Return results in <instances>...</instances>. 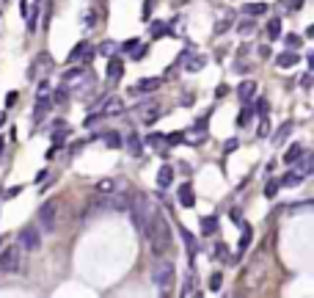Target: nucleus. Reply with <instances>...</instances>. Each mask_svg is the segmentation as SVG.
Masks as SVG:
<instances>
[{"label":"nucleus","instance_id":"c03bdc74","mask_svg":"<svg viewBox=\"0 0 314 298\" xmlns=\"http://www.w3.org/2000/svg\"><path fill=\"white\" fill-rule=\"evenodd\" d=\"M268 133H270V121H268V116H262V125H259V135L265 138Z\"/></svg>","mask_w":314,"mask_h":298},{"label":"nucleus","instance_id":"72a5a7b5","mask_svg":"<svg viewBox=\"0 0 314 298\" xmlns=\"http://www.w3.org/2000/svg\"><path fill=\"white\" fill-rule=\"evenodd\" d=\"M111 191H116V182L113 180H102L97 185V193H111Z\"/></svg>","mask_w":314,"mask_h":298},{"label":"nucleus","instance_id":"f704fd0d","mask_svg":"<svg viewBox=\"0 0 314 298\" xmlns=\"http://www.w3.org/2000/svg\"><path fill=\"white\" fill-rule=\"evenodd\" d=\"M276 193H278V182L270 180L268 185H265V196H268V199H276Z\"/></svg>","mask_w":314,"mask_h":298},{"label":"nucleus","instance_id":"49530a36","mask_svg":"<svg viewBox=\"0 0 314 298\" xmlns=\"http://www.w3.org/2000/svg\"><path fill=\"white\" fill-rule=\"evenodd\" d=\"M66 97H69V94H66V89H58L56 94H53V100H56V103H66Z\"/></svg>","mask_w":314,"mask_h":298},{"label":"nucleus","instance_id":"a19ab883","mask_svg":"<svg viewBox=\"0 0 314 298\" xmlns=\"http://www.w3.org/2000/svg\"><path fill=\"white\" fill-rule=\"evenodd\" d=\"M105 144L111 146V149H113V146H121V138H119V135H116V133H111V135H108V138H105Z\"/></svg>","mask_w":314,"mask_h":298},{"label":"nucleus","instance_id":"f3484780","mask_svg":"<svg viewBox=\"0 0 314 298\" xmlns=\"http://www.w3.org/2000/svg\"><path fill=\"white\" fill-rule=\"evenodd\" d=\"M121 74H124V64H121V58H111V64H108V78L119 80Z\"/></svg>","mask_w":314,"mask_h":298},{"label":"nucleus","instance_id":"09e8293b","mask_svg":"<svg viewBox=\"0 0 314 298\" xmlns=\"http://www.w3.org/2000/svg\"><path fill=\"white\" fill-rule=\"evenodd\" d=\"M39 97H50V83L42 80V86H39Z\"/></svg>","mask_w":314,"mask_h":298},{"label":"nucleus","instance_id":"f257e3e1","mask_svg":"<svg viewBox=\"0 0 314 298\" xmlns=\"http://www.w3.org/2000/svg\"><path fill=\"white\" fill-rule=\"evenodd\" d=\"M143 238L149 240L152 252H154L157 257H160L168 246H171V229H168V221L163 218L160 213H154V215H152V221H149V227H146V235H143Z\"/></svg>","mask_w":314,"mask_h":298},{"label":"nucleus","instance_id":"4be33fe9","mask_svg":"<svg viewBox=\"0 0 314 298\" xmlns=\"http://www.w3.org/2000/svg\"><path fill=\"white\" fill-rule=\"evenodd\" d=\"M303 152H306V149H303V144H292V146L284 152V163H290V166H292V163H295V160H298Z\"/></svg>","mask_w":314,"mask_h":298},{"label":"nucleus","instance_id":"de8ad7c7","mask_svg":"<svg viewBox=\"0 0 314 298\" xmlns=\"http://www.w3.org/2000/svg\"><path fill=\"white\" fill-rule=\"evenodd\" d=\"M149 144H152V146H157V149H160V144H163V135H157V133H152V135H149Z\"/></svg>","mask_w":314,"mask_h":298},{"label":"nucleus","instance_id":"b1692460","mask_svg":"<svg viewBox=\"0 0 314 298\" xmlns=\"http://www.w3.org/2000/svg\"><path fill=\"white\" fill-rule=\"evenodd\" d=\"M86 69H88V66H80V64L77 66H69V69L64 72V83H74V80H77Z\"/></svg>","mask_w":314,"mask_h":298},{"label":"nucleus","instance_id":"7c9ffc66","mask_svg":"<svg viewBox=\"0 0 314 298\" xmlns=\"http://www.w3.org/2000/svg\"><path fill=\"white\" fill-rule=\"evenodd\" d=\"M251 238H254V232H251V227H243V238H240V252H245V249L251 246Z\"/></svg>","mask_w":314,"mask_h":298},{"label":"nucleus","instance_id":"9d476101","mask_svg":"<svg viewBox=\"0 0 314 298\" xmlns=\"http://www.w3.org/2000/svg\"><path fill=\"white\" fill-rule=\"evenodd\" d=\"M47 69H53V58L47 56V53H42V56H36V61H33V66L28 69V74H31V78H39V74L47 72Z\"/></svg>","mask_w":314,"mask_h":298},{"label":"nucleus","instance_id":"6ab92c4d","mask_svg":"<svg viewBox=\"0 0 314 298\" xmlns=\"http://www.w3.org/2000/svg\"><path fill=\"white\" fill-rule=\"evenodd\" d=\"M218 232V215H204L201 218V235H215Z\"/></svg>","mask_w":314,"mask_h":298},{"label":"nucleus","instance_id":"7ed1b4c3","mask_svg":"<svg viewBox=\"0 0 314 298\" xmlns=\"http://www.w3.org/2000/svg\"><path fill=\"white\" fill-rule=\"evenodd\" d=\"M174 282H176V268H174V262L160 260V257H157V262L152 265V284L160 290V293H166V290L174 287Z\"/></svg>","mask_w":314,"mask_h":298},{"label":"nucleus","instance_id":"2eb2a0df","mask_svg":"<svg viewBox=\"0 0 314 298\" xmlns=\"http://www.w3.org/2000/svg\"><path fill=\"white\" fill-rule=\"evenodd\" d=\"M174 182V168L171 166H163L160 171H157V188H168Z\"/></svg>","mask_w":314,"mask_h":298},{"label":"nucleus","instance_id":"0eeeda50","mask_svg":"<svg viewBox=\"0 0 314 298\" xmlns=\"http://www.w3.org/2000/svg\"><path fill=\"white\" fill-rule=\"evenodd\" d=\"M160 86H163L160 78H143V80H138V83L129 89V94H133V97H141V94H152V91H157Z\"/></svg>","mask_w":314,"mask_h":298},{"label":"nucleus","instance_id":"4c0bfd02","mask_svg":"<svg viewBox=\"0 0 314 298\" xmlns=\"http://www.w3.org/2000/svg\"><path fill=\"white\" fill-rule=\"evenodd\" d=\"M97 53H102V56H113V53H116V44H113V42H105Z\"/></svg>","mask_w":314,"mask_h":298},{"label":"nucleus","instance_id":"5701e85b","mask_svg":"<svg viewBox=\"0 0 314 298\" xmlns=\"http://www.w3.org/2000/svg\"><path fill=\"white\" fill-rule=\"evenodd\" d=\"M265 33H268V39H270V42H276V39L281 36V19H276V17H273L270 22H268V28H265Z\"/></svg>","mask_w":314,"mask_h":298},{"label":"nucleus","instance_id":"ea45409f","mask_svg":"<svg viewBox=\"0 0 314 298\" xmlns=\"http://www.w3.org/2000/svg\"><path fill=\"white\" fill-rule=\"evenodd\" d=\"M254 28H256V22H254V19H245V22H240V33H251Z\"/></svg>","mask_w":314,"mask_h":298},{"label":"nucleus","instance_id":"2f4dec72","mask_svg":"<svg viewBox=\"0 0 314 298\" xmlns=\"http://www.w3.org/2000/svg\"><path fill=\"white\" fill-rule=\"evenodd\" d=\"M193 287H196V276L188 274L185 276V284H182V295H193Z\"/></svg>","mask_w":314,"mask_h":298},{"label":"nucleus","instance_id":"bb28decb","mask_svg":"<svg viewBox=\"0 0 314 298\" xmlns=\"http://www.w3.org/2000/svg\"><path fill=\"white\" fill-rule=\"evenodd\" d=\"M47 108H50V100H47V97H39L36 111H33V119H36V121H42V119H44V113H47Z\"/></svg>","mask_w":314,"mask_h":298},{"label":"nucleus","instance_id":"3c124183","mask_svg":"<svg viewBox=\"0 0 314 298\" xmlns=\"http://www.w3.org/2000/svg\"><path fill=\"white\" fill-rule=\"evenodd\" d=\"M160 33H166V25H163V22H154V25H152V36H160Z\"/></svg>","mask_w":314,"mask_h":298},{"label":"nucleus","instance_id":"ddd939ff","mask_svg":"<svg viewBox=\"0 0 314 298\" xmlns=\"http://www.w3.org/2000/svg\"><path fill=\"white\" fill-rule=\"evenodd\" d=\"M124 144H127V152H129V155H135V158H138V155L143 152V141H141V135H138V133H129Z\"/></svg>","mask_w":314,"mask_h":298},{"label":"nucleus","instance_id":"423d86ee","mask_svg":"<svg viewBox=\"0 0 314 298\" xmlns=\"http://www.w3.org/2000/svg\"><path fill=\"white\" fill-rule=\"evenodd\" d=\"M56 215H58V202H47V205L39 207V221H42L44 229L56 227Z\"/></svg>","mask_w":314,"mask_h":298},{"label":"nucleus","instance_id":"79ce46f5","mask_svg":"<svg viewBox=\"0 0 314 298\" xmlns=\"http://www.w3.org/2000/svg\"><path fill=\"white\" fill-rule=\"evenodd\" d=\"M129 56H133L135 61H138V58H143V56H146V44H138V47H135L133 53H129Z\"/></svg>","mask_w":314,"mask_h":298},{"label":"nucleus","instance_id":"20e7f679","mask_svg":"<svg viewBox=\"0 0 314 298\" xmlns=\"http://www.w3.org/2000/svg\"><path fill=\"white\" fill-rule=\"evenodd\" d=\"M0 270H3V274H17V270H22V246L11 243V246H6L3 252H0Z\"/></svg>","mask_w":314,"mask_h":298},{"label":"nucleus","instance_id":"aec40b11","mask_svg":"<svg viewBox=\"0 0 314 298\" xmlns=\"http://www.w3.org/2000/svg\"><path fill=\"white\" fill-rule=\"evenodd\" d=\"M243 11L248 17H262V14H268V3H245Z\"/></svg>","mask_w":314,"mask_h":298},{"label":"nucleus","instance_id":"c756f323","mask_svg":"<svg viewBox=\"0 0 314 298\" xmlns=\"http://www.w3.org/2000/svg\"><path fill=\"white\" fill-rule=\"evenodd\" d=\"M182 240H185V246H188V252H190V260H193V257H196V238L188 232L185 227H182Z\"/></svg>","mask_w":314,"mask_h":298},{"label":"nucleus","instance_id":"f03ea898","mask_svg":"<svg viewBox=\"0 0 314 298\" xmlns=\"http://www.w3.org/2000/svg\"><path fill=\"white\" fill-rule=\"evenodd\" d=\"M129 215H133V227L138 229L141 235H146V227H149V221H152V215L157 213L154 205L146 199V193H135L133 199H129Z\"/></svg>","mask_w":314,"mask_h":298},{"label":"nucleus","instance_id":"e433bc0d","mask_svg":"<svg viewBox=\"0 0 314 298\" xmlns=\"http://www.w3.org/2000/svg\"><path fill=\"white\" fill-rule=\"evenodd\" d=\"M254 113H259V116H268V100H256Z\"/></svg>","mask_w":314,"mask_h":298},{"label":"nucleus","instance_id":"1a4fd4ad","mask_svg":"<svg viewBox=\"0 0 314 298\" xmlns=\"http://www.w3.org/2000/svg\"><path fill=\"white\" fill-rule=\"evenodd\" d=\"M292 166H298L295 171H298L300 177L306 180V177H309V174L314 171V158H311V152H303V155H300V158H298V160H295V163H292Z\"/></svg>","mask_w":314,"mask_h":298},{"label":"nucleus","instance_id":"f8f14e48","mask_svg":"<svg viewBox=\"0 0 314 298\" xmlns=\"http://www.w3.org/2000/svg\"><path fill=\"white\" fill-rule=\"evenodd\" d=\"M295 64H298V50H286L276 58V66H281V69H292Z\"/></svg>","mask_w":314,"mask_h":298},{"label":"nucleus","instance_id":"a878e982","mask_svg":"<svg viewBox=\"0 0 314 298\" xmlns=\"http://www.w3.org/2000/svg\"><path fill=\"white\" fill-rule=\"evenodd\" d=\"M204 64H207V61H204L201 56H190V58L185 61V69H188V72H199V69H204Z\"/></svg>","mask_w":314,"mask_h":298},{"label":"nucleus","instance_id":"6e6552de","mask_svg":"<svg viewBox=\"0 0 314 298\" xmlns=\"http://www.w3.org/2000/svg\"><path fill=\"white\" fill-rule=\"evenodd\" d=\"M182 141H188V144H201V141H207V119L196 121L188 133H182Z\"/></svg>","mask_w":314,"mask_h":298},{"label":"nucleus","instance_id":"5fc2aeb1","mask_svg":"<svg viewBox=\"0 0 314 298\" xmlns=\"http://www.w3.org/2000/svg\"><path fill=\"white\" fill-rule=\"evenodd\" d=\"M94 22H97V17H94V14H86V22H83V25H86V28H91V25H94Z\"/></svg>","mask_w":314,"mask_h":298},{"label":"nucleus","instance_id":"603ef678","mask_svg":"<svg viewBox=\"0 0 314 298\" xmlns=\"http://www.w3.org/2000/svg\"><path fill=\"white\" fill-rule=\"evenodd\" d=\"M152 0H146V3H143V19H149V17H152Z\"/></svg>","mask_w":314,"mask_h":298},{"label":"nucleus","instance_id":"58836bf2","mask_svg":"<svg viewBox=\"0 0 314 298\" xmlns=\"http://www.w3.org/2000/svg\"><path fill=\"white\" fill-rule=\"evenodd\" d=\"M163 141H166L168 146H174V144H179V141H182V133H171V135H166Z\"/></svg>","mask_w":314,"mask_h":298},{"label":"nucleus","instance_id":"a211bd4d","mask_svg":"<svg viewBox=\"0 0 314 298\" xmlns=\"http://www.w3.org/2000/svg\"><path fill=\"white\" fill-rule=\"evenodd\" d=\"M300 182H303V177H300V174L295 171V168H292L290 174H284V177L278 180V185H284V188H298Z\"/></svg>","mask_w":314,"mask_h":298},{"label":"nucleus","instance_id":"864d4df0","mask_svg":"<svg viewBox=\"0 0 314 298\" xmlns=\"http://www.w3.org/2000/svg\"><path fill=\"white\" fill-rule=\"evenodd\" d=\"M300 86H303V89H311V72H306L303 78H300Z\"/></svg>","mask_w":314,"mask_h":298},{"label":"nucleus","instance_id":"393cba45","mask_svg":"<svg viewBox=\"0 0 314 298\" xmlns=\"http://www.w3.org/2000/svg\"><path fill=\"white\" fill-rule=\"evenodd\" d=\"M251 119H254V105H251L248 103V100H245V105H243V111H240V116H237V125H245V121H251Z\"/></svg>","mask_w":314,"mask_h":298},{"label":"nucleus","instance_id":"39448f33","mask_svg":"<svg viewBox=\"0 0 314 298\" xmlns=\"http://www.w3.org/2000/svg\"><path fill=\"white\" fill-rule=\"evenodd\" d=\"M19 246L28 249V252H39L42 249V235H39V229L28 224V227H22V232H19Z\"/></svg>","mask_w":314,"mask_h":298},{"label":"nucleus","instance_id":"cd10ccee","mask_svg":"<svg viewBox=\"0 0 314 298\" xmlns=\"http://www.w3.org/2000/svg\"><path fill=\"white\" fill-rule=\"evenodd\" d=\"M284 44H286V50H300V47H303V39H300L298 33H286Z\"/></svg>","mask_w":314,"mask_h":298},{"label":"nucleus","instance_id":"c9c22d12","mask_svg":"<svg viewBox=\"0 0 314 298\" xmlns=\"http://www.w3.org/2000/svg\"><path fill=\"white\" fill-rule=\"evenodd\" d=\"M221 287H223V276L221 274H213V276H210V290H215V293H218Z\"/></svg>","mask_w":314,"mask_h":298},{"label":"nucleus","instance_id":"473e14b6","mask_svg":"<svg viewBox=\"0 0 314 298\" xmlns=\"http://www.w3.org/2000/svg\"><path fill=\"white\" fill-rule=\"evenodd\" d=\"M231 28V14H226L223 19H218L215 22V33H223V31H229Z\"/></svg>","mask_w":314,"mask_h":298},{"label":"nucleus","instance_id":"6e6d98bb","mask_svg":"<svg viewBox=\"0 0 314 298\" xmlns=\"http://www.w3.org/2000/svg\"><path fill=\"white\" fill-rule=\"evenodd\" d=\"M259 56L268 58V56H270V47H268V44H262V47H259Z\"/></svg>","mask_w":314,"mask_h":298},{"label":"nucleus","instance_id":"c85d7f7f","mask_svg":"<svg viewBox=\"0 0 314 298\" xmlns=\"http://www.w3.org/2000/svg\"><path fill=\"white\" fill-rule=\"evenodd\" d=\"M290 133H292V121H284V125L278 127V133L273 135V144H281V141H284V138H286V135H290Z\"/></svg>","mask_w":314,"mask_h":298},{"label":"nucleus","instance_id":"13d9d810","mask_svg":"<svg viewBox=\"0 0 314 298\" xmlns=\"http://www.w3.org/2000/svg\"><path fill=\"white\" fill-rule=\"evenodd\" d=\"M36 3H39V0H36Z\"/></svg>","mask_w":314,"mask_h":298},{"label":"nucleus","instance_id":"9b49d317","mask_svg":"<svg viewBox=\"0 0 314 298\" xmlns=\"http://www.w3.org/2000/svg\"><path fill=\"white\" fill-rule=\"evenodd\" d=\"M99 108H102V116H113V113H121V100L119 97H111V100H105V103H99Z\"/></svg>","mask_w":314,"mask_h":298},{"label":"nucleus","instance_id":"dca6fc26","mask_svg":"<svg viewBox=\"0 0 314 298\" xmlns=\"http://www.w3.org/2000/svg\"><path fill=\"white\" fill-rule=\"evenodd\" d=\"M254 94H256V83H254V80H245V83L237 86V97H240L243 103H245V100H251Z\"/></svg>","mask_w":314,"mask_h":298},{"label":"nucleus","instance_id":"a18cd8bd","mask_svg":"<svg viewBox=\"0 0 314 298\" xmlns=\"http://www.w3.org/2000/svg\"><path fill=\"white\" fill-rule=\"evenodd\" d=\"M237 146H240V141H237V138H229V141H226V146H223V152L229 155V152H234Z\"/></svg>","mask_w":314,"mask_h":298},{"label":"nucleus","instance_id":"8fccbe9b","mask_svg":"<svg viewBox=\"0 0 314 298\" xmlns=\"http://www.w3.org/2000/svg\"><path fill=\"white\" fill-rule=\"evenodd\" d=\"M121 47H124V50H127V53H133V50H135V47H138V39H127V42H124V44H121Z\"/></svg>","mask_w":314,"mask_h":298},{"label":"nucleus","instance_id":"37998d69","mask_svg":"<svg viewBox=\"0 0 314 298\" xmlns=\"http://www.w3.org/2000/svg\"><path fill=\"white\" fill-rule=\"evenodd\" d=\"M19 191H22V185H11L9 191H6V199H17Z\"/></svg>","mask_w":314,"mask_h":298},{"label":"nucleus","instance_id":"412c9836","mask_svg":"<svg viewBox=\"0 0 314 298\" xmlns=\"http://www.w3.org/2000/svg\"><path fill=\"white\" fill-rule=\"evenodd\" d=\"M88 42H77V47H74V50L69 53V64H80V61H83V56L88 53Z\"/></svg>","mask_w":314,"mask_h":298},{"label":"nucleus","instance_id":"4468645a","mask_svg":"<svg viewBox=\"0 0 314 298\" xmlns=\"http://www.w3.org/2000/svg\"><path fill=\"white\" fill-rule=\"evenodd\" d=\"M179 205H182V207H193V205H196L193 185H190V182H185V185L179 188Z\"/></svg>","mask_w":314,"mask_h":298},{"label":"nucleus","instance_id":"4d7b16f0","mask_svg":"<svg viewBox=\"0 0 314 298\" xmlns=\"http://www.w3.org/2000/svg\"><path fill=\"white\" fill-rule=\"evenodd\" d=\"M300 6H303V0H290V9H292V11H298Z\"/></svg>","mask_w":314,"mask_h":298}]
</instances>
